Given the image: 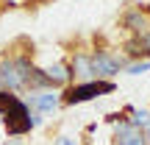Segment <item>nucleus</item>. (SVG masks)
I'll use <instances>...</instances> for the list:
<instances>
[{"label": "nucleus", "mask_w": 150, "mask_h": 145, "mask_svg": "<svg viewBox=\"0 0 150 145\" xmlns=\"http://www.w3.org/2000/svg\"><path fill=\"white\" fill-rule=\"evenodd\" d=\"M89 59H92L95 78H103V81H111L120 70H125V59L111 53V50H95V53H89Z\"/></svg>", "instance_id": "7ed1b4c3"}, {"label": "nucleus", "mask_w": 150, "mask_h": 145, "mask_svg": "<svg viewBox=\"0 0 150 145\" xmlns=\"http://www.w3.org/2000/svg\"><path fill=\"white\" fill-rule=\"evenodd\" d=\"M45 75H47V81H50L53 89L67 86V84L72 81V70H70L67 64H50V67H45Z\"/></svg>", "instance_id": "0eeeda50"}, {"label": "nucleus", "mask_w": 150, "mask_h": 145, "mask_svg": "<svg viewBox=\"0 0 150 145\" xmlns=\"http://www.w3.org/2000/svg\"><path fill=\"white\" fill-rule=\"evenodd\" d=\"M28 106L33 112H42V114H50L61 106V92L59 89H39V92H31L28 95Z\"/></svg>", "instance_id": "20e7f679"}, {"label": "nucleus", "mask_w": 150, "mask_h": 145, "mask_svg": "<svg viewBox=\"0 0 150 145\" xmlns=\"http://www.w3.org/2000/svg\"><path fill=\"white\" fill-rule=\"evenodd\" d=\"M3 126H6V134L8 137H25L33 129L42 126V112H33L22 98H17L3 112Z\"/></svg>", "instance_id": "f257e3e1"}, {"label": "nucleus", "mask_w": 150, "mask_h": 145, "mask_svg": "<svg viewBox=\"0 0 150 145\" xmlns=\"http://www.w3.org/2000/svg\"><path fill=\"white\" fill-rule=\"evenodd\" d=\"M125 25H128L131 31H136V34L142 36V34H145L147 28H150V20H147L145 14H142V9H136V11H131V14H125Z\"/></svg>", "instance_id": "6e6552de"}, {"label": "nucleus", "mask_w": 150, "mask_h": 145, "mask_svg": "<svg viewBox=\"0 0 150 145\" xmlns=\"http://www.w3.org/2000/svg\"><path fill=\"white\" fill-rule=\"evenodd\" d=\"M147 70H150V59H136V61H131V64H125V73L128 75H142Z\"/></svg>", "instance_id": "9d476101"}, {"label": "nucleus", "mask_w": 150, "mask_h": 145, "mask_svg": "<svg viewBox=\"0 0 150 145\" xmlns=\"http://www.w3.org/2000/svg\"><path fill=\"white\" fill-rule=\"evenodd\" d=\"M56 145H78L72 140V137H59V140H56Z\"/></svg>", "instance_id": "ddd939ff"}, {"label": "nucleus", "mask_w": 150, "mask_h": 145, "mask_svg": "<svg viewBox=\"0 0 150 145\" xmlns=\"http://www.w3.org/2000/svg\"><path fill=\"white\" fill-rule=\"evenodd\" d=\"M111 92H117V84H114V81H103V78L75 81V84H70L61 92V103H64V106H81V103H89V101H95V98L111 95Z\"/></svg>", "instance_id": "f03ea898"}, {"label": "nucleus", "mask_w": 150, "mask_h": 145, "mask_svg": "<svg viewBox=\"0 0 150 145\" xmlns=\"http://www.w3.org/2000/svg\"><path fill=\"white\" fill-rule=\"evenodd\" d=\"M142 131H145V140H147V145H150V123H147V126H145Z\"/></svg>", "instance_id": "4468645a"}, {"label": "nucleus", "mask_w": 150, "mask_h": 145, "mask_svg": "<svg viewBox=\"0 0 150 145\" xmlns=\"http://www.w3.org/2000/svg\"><path fill=\"white\" fill-rule=\"evenodd\" d=\"M128 112H131V123H134L136 129H145V126L150 123V112L147 109H131L128 106Z\"/></svg>", "instance_id": "1a4fd4ad"}, {"label": "nucleus", "mask_w": 150, "mask_h": 145, "mask_svg": "<svg viewBox=\"0 0 150 145\" xmlns=\"http://www.w3.org/2000/svg\"><path fill=\"white\" fill-rule=\"evenodd\" d=\"M70 70H72V78H75V81H95L89 53H75L72 61H70Z\"/></svg>", "instance_id": "423d86ee"}, {"label": "nucleus", "mask_w": 150, "mask_h": 145, "mask_svg": "<svg viewBox=\"0 0 150 145\" xmlns=\"http://www.w3.org/2000/svg\"><path fill=\"white\" fill-rule=\"evenodd\" d=\"M8 145H22V142H8Z\"/></svg>", "instance_id": "2eb2a0df"}, {"label": "nucleus", "mask_w": 150, "mask_h": 145, "mask_svg": "<svg viewBox=\"0 0 150 145\" xmlns=\"http://www.w3.org/2000/svg\"><path fill=\"white\" fill-rule=\"evenodd\" d=\"M14 101H17V95H14V92H8V89H0V114H3V112H6V109H8Z\"/></svg>", "instance_id": "9b49d317"}, {"label": "nucleus", "mask_w": 150, "mask_h": 145, "mask_svg": "<svg viewBox=\"0 0 150 145\" xmlns=\"http://www.w3.org/2000/svg\"><path fill=\"white\" fill-rule=\"evenodd\" d=\"M114 140H117V145H147L145 140V131L142 129H136L131 120H120L117 123V129H114Z\"/></svg>", "instance_id": "39448f33"}, {"label": "nucleus", "mask_w": 150, "mask_h": 145, "mask_svg": "<svg viewBox=\"0 0 150 145\" xmlns=\"http://www.w3.org/2000/svg\"><path fill=\"white\" fill-rule=\"evenodd\" d=\"M139 42H142V48H145L147 53H150V28H147L145 34H142V39H139Z\"/></svg>", "instance_id": "f8f14e48"}]
</instances>
